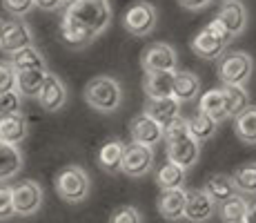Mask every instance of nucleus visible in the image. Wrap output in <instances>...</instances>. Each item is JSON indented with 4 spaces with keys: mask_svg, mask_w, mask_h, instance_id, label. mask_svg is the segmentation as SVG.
<instances>
[{
    "mask_svg": "<svg viewBox=\"0 0 256 223\" xmlns=\"http://www.w3.org/2000/svg\"><path fill=\"white\" fill-rule=\"evenodd\" d=\"M12 216H16V210H14V187L0 185V221H7Z\"/></svg>",
    "mask_w": 256,
    "mask_h": 223,
    "instance_id": "4c0bfd02",
    "label": "nucleus"
},
{
    "mask_svg": "<svg viewBox=\"0 0 256 223\" xmlns=\"http://www.w3.org/2000/svg\"><path fill=\"white\" fill-rule=\"evenodd\" d=\"M67 16L76 18L85 27H90L96 36H100L112 23L110 0H74L65 9Z\"/></svg>",
    "mask_w": 256,
    "mask_h": 223,
    "instance_id": "f03ea898",
    "label": "nucleus"
},
{
    "mask_svg": "<svg viewBox=\"0 0 256 223\" xmlns=\"http://www.w3.org/2000/svg\"><path fill=\"white\" fill-rule=\"evenodd\" d=\"M154 167V150L140 143H127L125 156H122V167L120 172L130 178H140L150 174Z\"/></svg>",
    "mask_w": 256,
    "mask_h": 223,
    "instance_id": "6e6552de",
    "label": "nucleus"
},
{
    "mask_svg": "<svg viewBox=\"0 0 256 223\" xmlns=\"http://www.w3.org/2000/svg\"><path fill=\"white\" fill-rule=\"evenodd\" d=\"M34 45V34L32 27L22 21V18H9L4 25V36L0 41V49L7 54H18L24 47H32Z\"/></svg>",
    "mask_w": 256,
    "mask_h": 223,
    "instance_id": "9d476101",
    "label": "nucleus"
},
{
    "mask_svg": "<svg viewBox=\"0 0 256 223\" xmlns=\"http://www.w3.org/2000/svg\"><path fill=\"white\" fill-rule=\"evenodd\" d=\"M65 3H74V0H65Z\"/></svg>",
    "mask_w": 256,
    "mask_h": 223,
    "instance_id": "a18cd8bd",
    "label": "nucleus"
},
{
    "mask_svg": "<svg viewBox=\"0 0 256 223\" xmlns=\"http://www.w3.org/2000/svg\"><path fill=\"white\" fill-rule=\"evenodd\" d=\"M245 223H256V199L250 201L248 205V214H245Z\"/></svg>",
    "mask_w": 256,
    "mask_h": 223,
    "instance_id": "79ce46f5",
    "label": "nucleus"
},
{
    "mask_svg": "<svg viewBox=\"0 0 256 223\" xmlns=\"http://www.w3.org/2000/svg\"><path fill=\"white\" fill-rule=\"evenodd\" d=\"M190 134V125H187V118H176L174 123H170V125L165 127V143H172L176 141V138H183Z\"/></svg>",
    "mask_w": 256,
    "mask_h": 223,
    "instance_id": "58836bf2",
    "label": "nucleus"
},
{
    "mask_svg": "<svg viewBox=\"0 0 256 223\" xmlns=\"http://www.w3.org/2000/svg\"><path fill=\"white\" fill-rule=\"evenodd\" d=\"M65 0H36V7L42 12H58V9L65 7Z\"/></svg>",
    "mask_w": 256,
    "mask_h": 223,
    "instance_id": "a19ab883",
    "label": "nucleus"
},
{
    "mask_svg": "<svg viewBox=\"0 0 256 223\" xmlns=\"http://www.w3.org/2000/svg\"><path fill=\"white\" fill-rule=\"evenodd\" d=\"M176 85V72H150L142 78V89L147 98H172Z\"/></svg>",
    "mask_w": 256,
    "mask_h": 223,
    "instance_id": "a211bd4d",
    "label": "nucleus"
},
{
    "mask_svg": "<svg viewBox=\"0 0 256 223\" xmlns=\"http://www.w3.org/2000/svg\"><path fill=\"white\" fill-rule=\"evenodd\" d=\"M234 132L238 136V141H243L245 145H256V107L254 105H250L238 118H234Z\"/></svg>",
    "mask_w": 256,
    "mask_h": 223,
    "instance_id": "c85d7f7f",
    "label": "nucleus"
},
{
    "mask_svg": "<svg viewBox=\"0 0 256 223\" xmlns=\"http://www.w3.org/2000/svg\"><path fill=\"white\" fill-rule=\"evenodd\" d=\"M216 203L205 190H187V203H185V219L190 223H205L214 216Z\"/></svg>",
    "mask_w": 256,
    "mask_h": 223,
    "instance_id": "ddd939ff",
    "label": "nucleus"
},
{
    "mask_svg": "<svg viewBox=\"0 0 256 223\" xmlns=\"http://www.w3.org/2000/svg\"><path fill=\"white\" fill-rule=\"evenodd\" d=\"M22 163H24V158H22L20 147L0 141V183L20 174Z\"/></svg>",
    "mask_w": 256,
    "mask_h": 223,
    "instance_id": "412c9836",
    "label": "nucleus"
},
{
    "mask_svg": "<svg viewBox=\"0 0 256 223\" xmlns=\"http://www.w3.org/2000/svg\"><path fill=\"white\" fill-rule=\"evenodd\" d=\"M47 76V69H20L16 76V92L22 98H38Z\"/></svg>",
    "mask_w": 256,
    "mask_h": 223,
    "instance_id": "aec40b11",
    "label": "nucleus"
},
{
    "mask_svg": "<svg viewBox=\"0 0 256 223\" xmlns=\"http://www.w3.org/2000/svg\"><path fill=\"white\" fill-rule=\"evenodd\" d=\"M2 7L12 18H24L36 7V0H2Z\"/></svg>",
    "mask_w": 256,
    "mask_h": 223,
    "instance_id": "c9c22d12",
    "label": "nucleus"
},
{
    "mask_svg": "<svg viewBox=\"0 0 256 223\" xmlns=\"http://www.w3.org/2000/svg\"><path fill=\"white\" fill-rule=\"evenodd\" d=\"M176 49L167 43H152L150 47H145L140 58V65L145 69V74L150 72H176Z\"/></svg>",
    "mask_w": 256,
    "mask_h": 223,
    "instance_id": "1a4fd4ad",
    "label": "nucleus"
},
{
    "mask_svg": "<svg viewBox=\"0 0 256 223\" xmlns=\"http://www.w3.org/2000/svg\"><path fill=\"white\" fill-rule=\"evenodd\" d=\"M29 123L24 114H12V116H0V141L18 145L27 138Z\"/></svg>",
    "mask_w": 256,
    "mask_h": 223,
    "instance_id": "4be33fe9",
    "label": "nucleus"
},
{
    "mask_svg": "<svg viewBox=\"0 0 256 223\" xmlns=\"http://www.w3.org/2000/svg\"><path fill=\"white\" fill-rule=\"evenodd\" d=\"M156 21H158L156 7L152 3H147V0L132 3L125 9V14H122V27L132 36H147V34H152L156 27Z\"/></svg>",
    "mask_w": 256,
    "mask_h": 223,
    "instance_id": "423d86ee",
    "label": "nucleus"
},
{
    "mask_svg": "<svg viewBox=\"0 0 256 223\" xmlns=\"http://www.w3.org/2000/svg\"><path fill=\"white\" fill-rule=\"evenodd\" d=\"M198 112H203L205 116L214 118L216 123L225 121L228 118V107H225V94H223V87L220 89H210L200 96L198 101Z\"/></svg>",
    "mask_w": 256,
    "mask_h": 223,
    "instance_id": "b1692460",
    "label": "nucleus"
},
{
    "mask_svg": "<svg viewBox=\"0 0 256 223\" xmlns=\"http://www.w3.org/2000/svg\"><path fill=\"white\" fill-rule=\"evenodd\" d=\"M85 103L96 112L114 114L122 103V89L116 78L96 76L85 85Z\"/></svg>",
    "mask_w": 256,
    "mask_h": 223,
    "instance_id": "f257e3e1",
    "label": "nucleus"
},
{
    "mask_svg": "<svg viewBox=\"0 0 256 223\" xmlns=\"http://www.w3.org/2000/svg\"><path fill=\"white\" fill-rule=\"evenodd\" d=\"M16 76H18V69L14 67L12 61L0 63V94H7L12 89H16Z\"/></svg>",
    "mask_w": 256,
    "mask_h": 223,
    "instance_id": "f704fd0d",
    "label": "nucleus"
},
{
    "mask_svg": "<svg viewBox=\"0 0 256 223\" xmlns=\"http://www.w3.org/2000/svg\"><path fill=\"white\" fill-rule=\"evenodd\" d=\"M94 38H96V34H94L90 27H85V25L78 23L76 18L62 14V21H60V41H62V45H67L70 49H85L94 43Z\"/></svg>",
    "mask_w": 256,
    "mask_h": 223,
    "instance_id": "4468645a",
    "label": "nucleus"
},
{
    "mask_svg": "<svg viewBox=\"0 0 256 223\" xmlns=\"http://www.w3.org/2000/svg\"><path fill=\"white\" fill-rule=\"evenodd\" d=\"M12 63H14V67H16L18 72H20V69H47L45 56H42V52L36 47V45L24 47L18 54H14Z\"/></svg>",
    "mask_w": 256,
    "mask_h": 223,
    "instance_id": "c756f323",
    "label": "nucleus"
},
{
    "mask_svg": "<svg viewBox=\"0 0 256 223\" xmlns=\"http://www.w3.org/2000/svg\"><path fill=\"white\" fill-rule=\"evenodd\" d=\"M252 69H254V61L248 52H225L218 58V78L223 85H243L252 78Z\"/></svg>",
    "mask_w": 256,
    "mask_h": 223,
    "instance_id": "39448f33",
    "label": "nucleus"
},
{
    "mask_svg": "<svg viewBox=\"0 0 256 223\" xmlns=\"http://www.w3.org/2000/svg\"><path fill=\"white\" fill-rule=\"evenodd\" d=\"M127 143H122L120 138H112V141L102 143V147L98 150V165L110 174H116L122 167V156H125Z\"/></svg>",
    "mask_w": 256,
    "mask_h": 223,
    "instance_id": "5701e85b",
    "label": "nucleus"
},
{
    "mask_svg": "<svg viewBox=\"0 0 256 223\" xmlns=\"http://www.w3.org/2000/svg\"><path fill=\"white\" fill-rule=\"evenodd\" d=\"M214 0H178V5L183 9H190V12H200V9L210 7Z\"/></svg>",
    "mask_w": 256,
    "mask_h": 223,
    "instance_id": "ea45409f",
    "label": "nucleus"
},
{
    "mask_svg": "<svg viewBox=\"0 0 256 223\" xmlns=\"http://www.w3.org/2000/svg\"><path fill=\"white\" fill-rule=\"evenodd\" d=\"M223 3H232V0H223Z\"/></svg>",
    "mask_w": 256,
    "mask_h": 223,
    "instance_id": "c03bdc74",
    "label": "nucleus"
},
{
    "mask_svg": "<svg viewBox=\"0 0 256 223\" xmlns=\"http://www.w3.org/2000/svg\"><path fill=\"white\" fill-rule=\"evenodd\" d=\"M110 223H142V216L134 205H120L112 212Z\"/></svg>",
    "mask_w": 256,
    "mask_h": 223,
    "instance_id": "e433bc0d",
    "label": "nucleus"
},
{
    "mask_svg": "<svg viewBox=\"0 0 256 223\" xmlns=\"http://www.w3.org/2000/svg\"><path fill=\"white\" fill-rule=\"evenodd\" d=\"M45 192L38 181H20L14 185V210L16 216H34L42 207Z\"/></svg>",
    "mask_w": 256,
    "mask_h": 223,
    "instance_id": "0eeeda50",
    "label": "nucleus"
},
{
    "mask_svg": "<svg viewBox=\"0 0 256 223\" xmlns=\"http://www.w3.org/2000/svg\"><path fill=\"white\" fill-rule=\"evenodd\" d=\"M22 96L12 89L7 94H0V116H12V114H22Z\"/></svg>",
    "mask_w": 256,
    "mask_h": 223,
    "instance_id": "72a5a7b5",
    "label": "nucleus"
},
{
    "mask_svg": "<svg viewBox=\"0 0 256 223\" xmlns=\"http://www.w3.org/2000/svg\"><path fill=\"white\" fill-rule=\"evenodd\" d=\"M54 187L56 194L67 203H82L90 196L92 181L90 174L85 172V167L80 165H67L54 178Z\"/></svg>",
    "mask_w": 256,
    "mask_h": 223,
    "instance_id": "7ed1b4c3",
    "label": "nucleus"
},
{
    "mask_svg": "<svg viewBox=\"0 0 256 223\" xmlns=\"http://www.w3.org/2000/svg\"><path fill=\"white\" fill-rule=\"evenodd\" d=\"M234 185L238 190V194H256V163H243L234 170Z\"/></svg>",
    "mask_w": 256,
    "mask_h": 223,
    "instance_id": "7c9ffc66",
    "label": "nucleus"
},
{
    "mask_svg": "<svg viewBox=\"0 0 256 223\" xmlns=\"http://www.w3.org/2000/svg\"><path fill=\"white\" fill-rule=\"evenodd\" d=\"M203 190L208 192V194L218 203V205L238 194V190H236V185H234V178L230 174H212L208 178V183H205Z\"/></svg>",
    "mask_w": 256,
    "mask_h": 223,
    "instance_id": "393cba45",
    "label": "nucleus"
},
{
    "mask_svg": "<svg viewBox=\"0 0 256 223\" xmlns=\"http://www.w3.org/2000/svg\"><path fill=\"white\" fill-rule=\"evenodd\" d=\"M4 25H7V21L0 18V41H2V36H4Z\"/></svg>",
    "mask_w": 256,
    "mask_h": 223,
    "instance_id": "37998d69",
    "label": "nucleus"
},
{
    "mask_svg": "<svg viewBox=\"0 0 256 223\" xmlns=\"http://www.w3.org/2000/svg\"><path fill=\"white\" fill-rule=\"evenodd\" d=\"M198 156H200V143L196 141L192 134L167 143V161L176 163V165L183 167V170L194 167Z\"/></svg>",
    "mask_w": 256,
    "mask_h": 223,
    "instance_id": "f8f14e48",
    "label": "nucleus"
},
{
    "mask_svg": "<svg viewBox=\"0 0 256 223\" xmlns=\"http://www.w3.org/2000/svg\"><path fill=\"white\" fill-rule=\"evenodd\" d=\"M230 41H232V36L225 32L223 25L218 21H212L194 36V41H192V52H194L196 56L205 58V61H218L225 54V49H228Z\"/></svg>",
    "mask_w": 256,
    "mask_h": 223,
    "instance_id": "20e7f679",
    "label": "nucleus"
},
{
    "mask_svg": "<svg viewBox=\"0 0 256 223\" xmlns=\"http://www.w3.org/2000/svg\"><path fill=\"white\" fill-rule=\"evenodd\" d=\"M180 105H183V103L176 101L174 96H172V98H156V101L147 98L145 114L150 118H154L158 125L167 127L170 123H174L176 118H180Z\"/></svg>",
    "mask_w": 256,
    "mask_h": 223,
    "instance_id": "6ab92c4d",
    "label": "nucleus"
},
{
    "mask_svg": "<svg viewBox=\"0 0 256 223\" xmlns=\"http://www.w3.org/2000/svg\"><path fill=\"white\" fill-rule=\"evenodd\" d=\"M67 103V87L62 85V81L56 76V74L49 72L45 85H42L40 94H38V105L45 112H58L60 107H65Z\"/></svg>",
    "mask_w": 256,
    "mask_h": 223,
    "instance_id": "dca6fc26",
    "label": "nucleus"
},
{
    "mask_svg": "<svg viewBox=\"0 0 256 223\" xmlns=\"http://www.w3.org/2000/svg\"><path fill=\"white\" fill-rule=\"evenodd\" d=\"M187 125H190V134H192V136H194L198 143H203V141H210V138L216 134L218 123H216L214 118L205 116L203 112H198V114H194L192 118H187Z\"/></svg>",
    "mask_w": 256,
    "mask_h": 223,
    "instance_id": "2f4dec72",
    "label": "nucleus"
},
{
    "mask_svg": "<svg viewBox=\"0 0 256 223\" xmlns=\"http://www.w3.org/2000/svg\"><path fill=\"white\" fill-rule=\"evenodd\" d=\"M185 172L183 167H178L176 163L165 161L163 165L156 170V183L160 190H176V187L185 185Z\"/></svg>",
    "mask_w": 256,
    "mask_h": 223,
    "instance_id": "cd10ccee",
    "label": "nucleus"
},
{
    "mask_svg": "<svg viewBox=\"0 0 256 223\" xmlns=\"http://www.w3.org/2000/svg\"><path fill=\"white\" fill-rule=\"evenodd\" d=\"M228 118H238L250 107V94L243 85H223Z\"/></svg>",
    "mask_w": 256,
    "mask_h": 223,
    "instance_id": "a878e982",
    "label": "nucleus"
},
{
    "mask_svg": "<svg viewBox=\"0 0 256 223\" xmlns=\"http://www.w3.org/2000/svg\"><path fill=\"white\" fill-rule=\"evenodd\" d=\"M248 205L250 203L243 196H232L230 201L220 203L218 205V214L223 223H245V214H248Z\"/></svg>",
    "mask_w": 256,
    "mask_h": 223,
    "instance_id": "473e14b6",
    "label": "nucleus"
},
{
    "mask_svg": "<svg viewBox=\"0 0 256 223\" xmlns=\"http://www.w3.org/2000/svg\"><path fill=\"white\" fill-rule=\"evenodd\" d=\"M214 21H218L225 27V32L232 38H236L248 27V12H245L240 0H232V3H223V7L218 9Z\"/></svg>",
    "mask_w": 256,
    "mask_h": 223,
    "instance_id": "2eb2a0df",
    "label": "nucleus"
},
{
    "mask_svg": "<svg viewBox=\"0 0 256 223\" xmlns=\"http://www.w3.org/2000/svg\"><path fill=\"white\" fill-rule=\"evenodd\" d=\"M185 203H187L185 187L163 190L158 196V214L165 221H180V219H185Z\"/></svg>",
    "mask_w": 256,
    "mask_h": 223,
    "instance_id": "f3484780",
    "label": "nucleus"
},
{
    "mask_svg": "<svg viewBox=\"0 0 256 223\" xmlns=\"http://www.w3.org/2000/svg\"><path fill=\"white\" fill-rule=\"evenodd\" d=\"M200 94V78L192 72H176V85H174V98L180 103L194 101Z\"/></svg>",
    "mask_w": 256,
    "mask_h": 223,
    "instance_id": "bb28decb",
    "label": "nucleus"
},
{
    "mask_svg": "<svg viewBox=\"0 0 256 223\" xmlns=\"http://www.w3.org/2000/svg\"><path fill=\"white\" fill-rule=\"evenodd\" d=\"M130 134H132V143H140V145H147V147H154L156 143L165 141V127L158 125L145 112L132 118Z\"/></svg>",
    "mask_w": 256,
    "mask_h": 223,
    "instance_id": "9b49d317",
    "label": "nucleus"
}]
</instances>
